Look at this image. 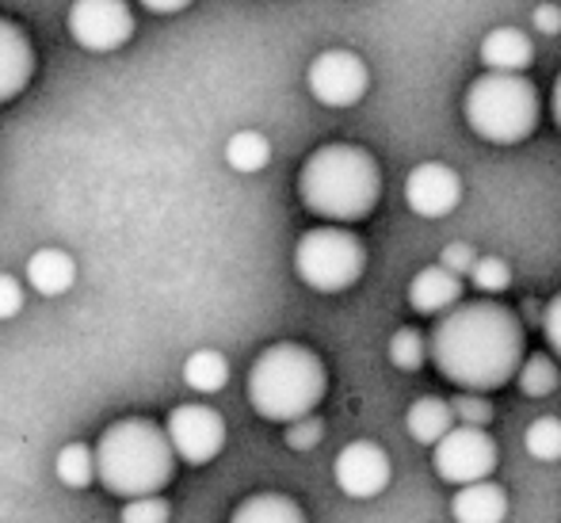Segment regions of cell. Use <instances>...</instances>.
Returning <instances> with one entry per match:
<instances>
[{
  "label": "cell",
  "instance_id": "obj_25",
  "mask_svg": "<svg viewBox=\"0 0 561 523\" xmlns=\"http://www.w3.org/2000/svg\"><path fill=\"white\" fill-rule=\"evenodd\" d=\"M524 443L539 463H554V458H561V420L558 417H539L531 428H527Z\"/></svg>",
  "mask_w": 561,
  "mask_h": 523
},
{
  "label": "cell",
  "instance_id": "obj_28",
  "mask_svg": "<svg viewBox=\"0 0 561 523\" xmlns=\"http://www.w3.org/2000/svg\"><path fill=\"white\" fill-rule=\"evenodd\" d=\"M450 409H455V420L458 424H470V428H485L489 420H493V406H489L481 394L473 390H462L455 401H450Z\"/></svg>",
  "mask_w": 561,
  "mask_h": 523
},
{
  "label": "cell",
  "instance_id": "obj_10",
  "mask_svg": "<svg viewBox=\"0 0 561 523\" xmlns=\"http://www.w3.org/2000/svg\"><path fill=\"white\" fill-rule=\"evenodd\" d=\"M164 432L176 447V458L187 466L215 463L226 447V420L210 406H176L164 420Z\"/></svg>",
  "mask_w": 561,
  "mask_h": 523
},
{
  "label": "cell",
  "instance_id": "obj_14",
  "mask_svg": "<svg viewBox=\"0 0 561 523\" xmlns=\"http://www.w3.org/2000/svg\"><path fill=\"white\" fill-rule=\"evenodd\" d=\"M462 298V275L447 272L444 264H432V268H421L409 283V306L416 314H450Z\"/></svg>",
  "mask_w": 561,
  "mask_h": 523
},
{
  "label": "cell",
  "instance_id": "obj_33",
  "mask_svg": "<svg viewBox=\"0 0 561 523\" xmlns=\"http://www.w3.org/2000/svg\"><path fill=\"white\" fill-rule=\"evenodd\" d=\"M542 332H547V344L561 355V295L550 298L547 314H542Z\"/></svg>",
  "mask_w": 561,
  "mask_h": 523
},
{
  "label": "cell",
  "instance_id": "obj_3",
  "mask_svg": "<svg viewBox=\"0 0 561 523\" xmlns=\"http://www.w3.org/2000/svg\"><path fill=\"white\" fill-rule=\"evenodd\" d=\"M176 447L169 432L146 417H126L104 428L96 443V478L115 497H153L172 481Z\"/></svg>",
  "mask_w": 561,
  "mask_h": 523
},
{
  "label": "cell",
  "instance_id": "obj_23",
  "mask_svg": "<svg viewBox=\"0 0 561 523\" xmlns=\"http://www.w3.org/2000/svg\"><path fill=\"white\" fill-rule=\"evenodd\" d=\"M516 378H519V390H524L527 398H547V394H554V386H558V367L550 355H527Z\"/></svg>",
  "mask_w": 561,
  "mask_h": 523
},
{
  "label": "cell",
  "instance_id": "obj_6",
  "mask_svg": "<svg viewBox=\"0 0 561 523\" xmlns=\"http://www.w3.org/2000/svg\"><path fill=\"white\" fill-rule=\"evenodd\" d=\"M363 264H367L363 241L344 226H318L298 237L295 245L298 280L321 295H340L352 283H359Z\"/></svg>",
  "mask_w": 561,
  "mask_h": 523
},
{
  "label": "cell",
  "instance_id": "obj_32",
  "mask_svg": "<svg viewBox=\"0 0 561 523\" xmlns=\"http://www.w3.org/2000/svg\"><path fill=\"white\" fill-rule=\"evenodd\" d=\"M531 23H535V31H542V35H558V31H561V8H558V0H550V4L535 8Z\"/></svg>",
  "mask_w": 561,
  "mask_h": 523
},
{
  "label": "cell",
  "instance_id": "obj_16",
  "mask_svg": "<svg viewBox=\"0 0 561 523\" xmlns=\"http://www.w3.org/2000/svg\"><path fill=\"white\" fill-rule=\"evenodd\" d=\"M23 275H27L35 295L61 298L66 291H73V283H77V260L69 257L66 249H38V252H31Z\"/></svg>",
  "mask_w": 561,
  "mask_h": 523
},
{
  "label": "cell",
  "instance_id": "obj_1",
  "mask_svg": "<svg viewBox=\"0 0 561 523\" xmlns=\"http://www.w3.org/2000/svg\"><path fill=\"white\" fill-rule=\"evenodd\" d=\"M428 344L436 371L458 390H501L524 367V325L501 303H458Z\"/></svg>",
  "mask_w": 561,
  "mask_h": 523
},
{
  "label": "cell",
  "instance_id": "obj_8",
  "mask_svg": "<svg viewBox=\"0 0 561 523\" xmlns=\"http://www.w3.org/2000/svg\"><path fill=\"white\" fill-rule=\"evenodd\" d=\"M66 23L73 43L92 54H112L134 35V12L126 0H73Z\"/></svg>",
  "mask_w": 561,
  "mask_h": 523
},
{
  "label": "cell",
  "instance_id": "obj_30",
  "mask_svg": "<svg viewBox=\"0 0 561 523\" xmlns=\"http://www.w3.org/2000/svg\"><path fill=\"white\" fill-rule=\"evenodd\" d=\"M23 310V283L15 275L0 272V321H12Z\"/></svg>",
  "mask_w": 561,
  "mask_h": 523
},
{
  "label": "cell",
  "instance_id": "obj_20",
  "mask_svg": "<svg viewBox=\"0 0 561 523\" xmlns=\"http://www.w3.org/2000/svg\"><path fill=\"white\" fill-rule=\"evenodd\" d=\"M184 383L195 394H218L229 383V360L215 348H199L184 360Z\"/></svg>",
  "mask_w": 561,
  "mask_h": 523
},
{
  "label": "cell",
  "instance_id": "obj_22",
  "mask_svg": "<svg viewBox=\"0 0 561 523\" xmlns=\"http://www.w3.org/2000/svg\"><path fill=\"white\" fill-rule=\"evenodd\" d=\"M267 161H272V141L260 130H237L233 138L226 141V164L233 172L252 177V172L267 169Z\"/></svg>",
  "mask_w": 561,
  "mask_h": 523
},
{
  "label": "cell",
  "instance_id": "obj_21",
  "mask_svg": "<svg viewBox=\"0 0 561 523\" xmlns=\"http://www.w3.org/2000/svg\"><path fill=\"white\" fill-rule=\"evenodd\" d=\"M54 474L66 489H89L96 481V447L89 443H66L54 458Z\"/></svg>",
  "mask_w": 561,
  "mask_h": 523
},
{
  "label": "cell",
  "instance_id": "obj_18",
  "mask_svg": "<svg viewBox=\"0 0 561 523\" xmlns=\"http://www.w3.org/2000/svg\"><path fill=\"white\" fill-rule=\"evenodd\" d=\"M455 424H458L455 409H450V401L444 398H421V401H413L405 413L409 435H413L416 443H424V447H436Z\"/></svg>",
  "mask_w": 561,
  "mask_h": 523
},
{
  "label": "cell",
  "instance_id": "obj_24",
  "mask_svg": "<svg viewBox=\"0 0 561 523\" xmlns=\"http://www.w3.org/2000/svg\"><path fill=\"white\" fill-rule=\"evenodd\" d=\"M432 355V344L416 329H398L390 340V363L401 371H421L424 360Z\"/></svg>",
  "mask_w": 561,
  "mask_h": 523
},
{
  "label": "cell",
  "instance_id": "obj_13",
  "mask_svg": "<svg viewBox=\"0 0 561 523\" xmlns=\"http://www.w3.org/2000/svg\"><path fill=\"white\" fill-rule=\"evenodd\" d=\"M31 73H35V50L27 31L0 15V104L20 96L31 84Z\"/></svg>",
  "mask_w": 561,
  "mask_h": 523
},
{
  "label": "cell",
  "instance_id": "obj_7",
  "mask_svg": "<svg viewBox=\"0 0 561 523\" xmlns=\"http://www.w3.org/2000/svg\"><path fill=\"white\" fill-rule=\"evenodd\" d=\"M496 440L485 428L455 424L444 440L436 443V474L450 486H473V481H485L496 470Z\"/></svg>",
  "mask_w": 561,
  "mask_h": 523
},
{
  "label": "cell",
  "instance_id": "obj_17",
  "mask_svg": "<svg viewBox=\"0 0 561 523\" xmlns=\"http://www.w3.org/2000/svg\"><path fill=\"white\" fill-rule=\"evenodd\" d=\"M450 516H455V523H504L508 493L489 478L473 481V486H458L455 501H450Z\"/></svg>",
  "mask_w": 561,
  "mask_h": 523
},
{
  "label": "cell",
  "instance_id": "obj_27",
  "mask_svg": "<svg viewBox=\"0 0 561 523\" xmlns=\"http://www.w3.org/2000/svg\"><path fill=\"white\" fill-rule=\"evenodd\" d=\"M123 523H169L172 520V509L161 493L153 497H134V501L123 504Z\"/></svg>",
  "mask_w": 561,
  "mask_h": 523
},
{
  "label": "cell",
  "instance_id": "obj_15",
  "mask_svg": "<svg viewBox=\"0 0 561 523\" xmlns=\"http://www.w3.org/2000/svg\"><path fill=\"white\" fill-rule=\"evenodd\" d=\"M478 58L489 73H524L535 61V43L519 27H493L481 38Z\"/></svg>",
  "mask_w": 561,
  "mask_h": 523
},
{
  "label": "cell",
  "instance_id": "obj_11",
  "mask_svg": "<svg viewBox=\"0 0 561 523\" xmlns=\"http://www.w3.org/2000/svg\"><path fill=\"white\" fill-rule=\"evenodd\" d=\"M390 474H393L390 455L370 440L347 443L333 463V478H336L340 493L352 497V501H370V497L386 493Z\"/></svg>",
  "mask_w": 561,
  "mask_h": 523
},
{
  "label": "cell",
  "instance_id": "obj_35",
  "mask_svg": "<svg viewBox=\"0 0 561 523\" xmlns=\"http://www.w3.org/2000/svg\"><path fill=\"white\" fill-rule=\"evenodd\" d=\"M554 123L561 126V77L554 81Z\"/></svg>",
  "mask_w": 561,
  "mask_h": 523
},
{
  "label": "cell",
  "instance_id": "obj_19",
  "mask_svg": "<svg viewBox=\"0 0 561 523\" xmlns=\"http://www.w3.org/2000/svg\"><path fill=\"white\" fill-rule=\"evenodd\" d=\"M229 523H306L302 509L283 493H256L233 509Z\"/></svg>",
  "mask_w": 561,
  "mask_h": 523
},
{
  "label": "cell",
  "instance_id": "obj_12",
  "mask_svg": "<svg viewBox=\"0 0 561 523\" xmlns=\"http://www.w3.org/2000/svg\"><path fill=\"white\" fill-rule=\"evenodd\" d=\"M458 200H462V180H458V172L450 164L424 161L409 172L405 203L421 218H447L458 207Z\"/></svg>",
  "mask_w": 561,
  "mask_h": 523
},
{
  "label": "cell",
  "instance_id": "obj_26",
  "mask_svg": "<svg viewBox=\"0 0 561 523\" xmlns=\"http://www.w3.org/2000/svg\"><path fill=\"white\" fill-rule=\"evenodd\" d=\"M470 283L481 291V295H501V291L512 287V268L504 264L501 257H478L470 272Z\"/></svg>",
  "mask_w": 561,
  "mask_h": 523
},
{
  "label": "cell",
  "instance_id": "obj_4",
  "mask_svg": "<svg viewBox=\"0 0 561 523\" xmlns=\"http://www.w3.org/2000/svg\"><path fill=\"white\" fill-rule=\"evenodd\" d=\"M325 363L306 344H272L249 371V406L264 420L295 424L310 417L325 398Z\"/></svg>",
  "mask_w": 561,
  "mask_h": 523
},
{
  "label": "cell",
  "instance_id": "obj_2",
  "mask_svg": "<svg viewBox=\"0 0 561 523\" xmlns=\"http://www.w3.org/2000/svg\"><path fill=\"white\" fill-rule=\"evenodd\" d=\"M298 195L318 218L359 221L382 200V172L367 149L333 141L306 157L298 172Z\"/></svg>",
  "mask_w": 561,
  "mask_h": 523
},
{
  "label": "cell",
  "instance_id": "obj_9",
  "mask_svg": "<svg viewBox=\"0 0 561 523\" xmlns=\"http://www.w3.org/2000/svg\"><path fill=\"white\" fill-rule=\"evenodd\" d=\"M313 100L325 107H355L367 96V61L355 50H325L310 61V73H306Z\"/></svg>",
  "mask_w": 561,
  "mask_h": 523
},
{
  "label": "cell",
  "instance_id": "obj_5",
  "mask_svg": "<svg viewBox=\"0 0 561 523\" xmlns=\"http://www.w3.org/2000/svg\"><path fill=\"white\" fill-rule=\"evenodd\" d=\"M462 115L481 141L516 146L539 126V92L524 73H485L466 89Z\"/></svg>",
  "mask_w": 561,
  "mask_h": 523
},
{
  "label": "cell",
  "instance_id": "obj_29",
  "mask_svg": "<svg viewBox=\"0 0 561 523\" xmlns=\"http://www.w3.org/2000/svg\"><path fill=\"white\" fill-rule=\"evenodd\" d=\"M321 435H325L321 420L302 417V420H295V424H287V447L290 451H313L321 443Z\"/></svg>",
  "mask_w": 561,
  "mask_h": 523
},
{
  "label": "cell",
  "instance_id": "obj_34",
  "mask_svg": "<svg viewBox=\"0 0 561 523\" xmlns=\"http://www.w3.org/2000/svg\"><path fill=\"white\" fill-rule=\"evenodd\" d=\"M138 4H146L149 12H157V15H169V12H184L192 0H138Z\"/></svg>",
  "mask_w": 561,
  "mask_h": 523
},
{
  "label": "cell",
  "instance_id": "obj_31",
  "mask_svg": "<svg viewBox=\"0 0 561 523\" xmlns=\"http://www.w3.org/2000/svg\"><path fill=\"white\" fill-rule=\"evenodd\" d=\"M439 264H444L447 272H455V275H470L473 264H478V252H473L466 241H455V245H447V249H444Z\"/></svg>",
  "mask_w": 561,
  "mask_h": 523
}]
</instances>
